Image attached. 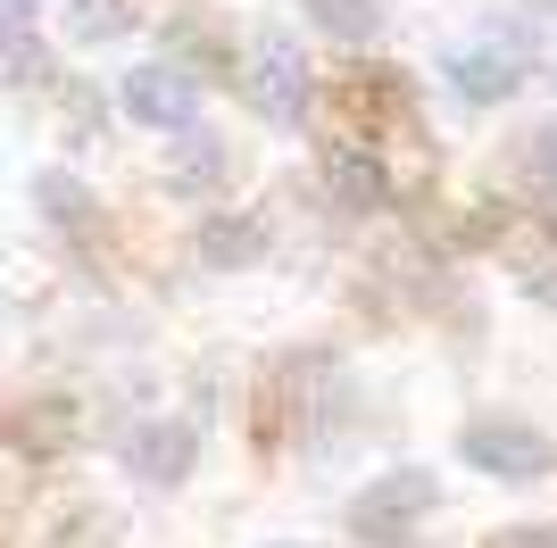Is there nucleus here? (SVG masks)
<instances>
[{"label": "nucleus", "mask_w": 557, "mask_h": 548, "mask_svg": "<svg viewBox=\"0 0 557 548\" xmlns=\"http://www.w3.org/2000/svg\"><path fill=\"white\" fill-rule=\"evenodd\" d=\"M433 474L424 465H408V474H383V482H367L358 490V507H349V532L358 540H399V532H417L424 515H433Z\"/></svg>", "instance_id": "f257e3e1"}, {"label": "nucleus", "mask_w": 557, "mask_h": 548, "mask_svg": "<svg viewBox=\"0 0 557 548\" xmlns=\"http://www.w3.org/2000/svg\"><path fill=\"white\" fill-rule=\"evenodd\" d=\"M458 457L474 465V474H499V482H533V474H549V465H557L541 433H524V424H499V415L466 424V433H458Z\"/></svg>", "instance_id": "f03ea898"}, {"label": "nucleus", "mask_w": 557, "mask_h": 548, "mask_svg": "<svg viewBox=\"0 0 557 548\" xmlns=\"http://www.w3.org/2000/svg\"><path fill=\"white\" fill-rule=\"evenodd\" d=\"M116 100H125V116L150 125V134H184L191 116H200V91H191L184 67H134L116 84Z\"/></svg>", "instance_id": "7ed1b4c3"}, {"label": "nucleus", "mask_w": 557, "mask_h": 548, "mask_svg": "<svg viewBox=\"0 0 557 548\" xmlns=\"http://www.w3.org/2000/svg\"><path fill=\"white\" fill-rule=\"evenodd\" d=\"M250 100H258V116H275V125H300L308 116V67H300V50L292 42H258V59H250Z\"/></svg>", "instance_id": "20e7f679"}, {"label": "nucleus", "mask_w": 557, "mask_h": 548, "mask_svg": "<svg viewBox=\"0 0 557 548\" xmlns=\"http://www.w3.org/2000/svg\"><path fill=\"white\" fill-rule=\"evenodd\" d=\"M191 449H200V440H191L184 424H150V433L125 449V465H134L141 482H184L191 474Z\"/></svg>", "instance_id": "39448f33"}, {"label": "nucleus", "mask_w": 557, "mask_h": 548, "mask_svg": "<svg viewBox=\"0 0 557 548\" xmlns=\"http://www.w3.org/2000/svg\"><path fill=\"white\" fill-rule=\"evenodd\" d=\"M442 75L466 91V100H483V109L516 91V59H499V50H449V59H442Z\"/></svg>", "instance_id": "423d86ee"}, {"label": "nucleus", "mask_w": 557, "mask_h": 548, "mask_svg": "<svg viewBox=\"0 0 557 548\" xmlns=\"http://www.w3.org/2000/svg\"><path fill=\"white\" fill-rule=\"evenodd\" d=\"M300 9L333 42H374V34H383V0H300Z\"/></svg>", "instance_id": "0eeeda50"}, {"label": "nucleus", "mask_w": 557, "mask_h": 548, "mask_svg": "<svg viewBox=\"0 0 557 548\" xmlns=\"http://www.w3.org/2000/svg\"><path fill=\"white\" fill-rule=\"evenodd\" d=\"M67 25L84 42H109V34H125V0H67Z\"/></svg>", "instance_id": "6e6552de"}, {"label": "nucleus", "mask_w": 557, "mask_h": 548, "mask_svg": "<svg viewBox=\"0 0 557 548\" xmlns=\"http://www.w3.org/2000/svg\"><path fill=\"white\" fill-rule=\"evenodd\" d=\"M258 258V225H209V266H242Z\"/></svg>", "instance_id": "1a4fd4ad"}, {"label": "nucleus", "mask_w": 557, "mask_h": 548, "mask_svg": "<svg viewBox=\"0 0 557 548\" xmlns=\"http://www.w3.org/2000/svg\"><path fill=\"white\" fill-rule=\"evenodd\" d=\"M491 548H557V524H541V532H499Z\"/></svg>", "instance_id": "9d476101"}, {"label": "nucleus", "mask_w": 557, "mask_h": 548, "mask_svg": "<svg viewBox=\"0 0 557 548\" xmlns=\"http://www.w3.org/2000/svg\"><path fill=\"white\" fill-rule=\"evenodd\" d=\"M541 159H549V166H557V134H549V141H541ZM549 183H557V175H549Z\"/></svg>", "instance_id": "9b49d317"}]
</instances>
